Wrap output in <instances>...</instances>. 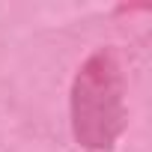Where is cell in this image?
<instances>
[{
	"mask_svg": "<svg viewBox=\"0 0 152 152\" xmlns=\"http://www.w3.org/2000/svg\"><path fill=\"white\" fill-rule=\"evenodd\" d=\"M125 128L122 69L113 51H96L72 84V131L84 149L107 152Z\"/></svg>",
	"mask_w": 152,
	"mask_h": 152,
	"instance_id": "obj_1",
	"label": "cell"
}]
</instances>
